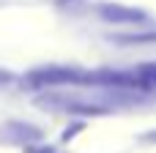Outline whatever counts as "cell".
<instances>
[{"label":"cell","instance_id":"1","mask_svg":"<svg viewBox=\"0 0 156 153\" xmlns=\"http://www.w3.org/2000/svg\"><path fill=\"white\" fill-rule=\"evenodd\" d=\"M25 82H30L33 88H58V85H82L88 82V74L77 71V68H66V66H49V68H38L33 71Z\"/></svg>","mask_w":156,"mask_h":153},{"label":"cell","instance_id":"3","mask_svg":"<svg viewBox=\"0 0 156 153\" xmlns=\"http://www.w3.org/2000/svg\"><path fill=\"white\" fill-rule=\"evenodd\" d=\"M36 140H41V131L36 126L16 123V120L0 126V142H5V145H27V142H36Z\"/></svg>","mask_w":156,"mask_h":153},{"label":"cell","instance_id":"2","mask_svg":"<svg viewBox=\"0 0 156 153\" xmlns=\"http://www.w3.org/2000/svg\"><path fill=\"white\" fill-rule=\"evenodd\" d=\"M99 14L104 22H115V25H137V22H145L148 14L140 11V8H129V5H118V3H101L99 5Z\"/></svg>","mask_w":156,"mask_h":153},{"label":"cell","instance_id":"5","mask_svg":"<svg viewBox=\"0 0 156 153\" xmlns=\"http://www.w3.org/2000/svg\"><path fill=\"white\" fill-rule=\"evenodd\" d=\"M112 41H118L121 47H137V44H156V30H151V33H129V36H118V38H112Z\"/></svg>","mask_w":156,"mask_h":153},{"label":"cell","instance_id":"4","mask_svg":"<svg viewBox=\"0 0 156 153\" xmlns=\"http://www.w3.org/2000/svg\"><path fill=\"white\" fill-rule=\"evenodd\" d=\"M132 74L137 77V82H140V88H143V90L156 88V63H143V66H140V68H134Z\"/></svg>","mask_w":156,"mask_h":153},{"label":"cell","instance_id":"6","mask_svg":"<svg viewBox=\"0 0 156 153\" xmlns=\"http://www.w3.org/2000/svg\"><path fill=\"white\" fill-rule=\"evenodd\" d=\"M143 142H156V131H148V134H143Z\"/></svg>","mask_w":156,"mask_h":153}]
</instances>
